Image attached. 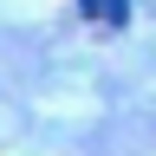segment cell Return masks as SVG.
<instances>
[{
    "instance_id": "obj_1",
    "label": "cell",
    "mask_w": 156,
    "mask_h": 156,
    "mask_svg": "<svg viewBox=\"0 0 156 156\" xmlns=\"http://www.w3.org/2000/svg\"><path fill=\"white\" fill-rule=\"evenodd\" d=\"M78 7H85V20H98V26H124L130 0H78Z\"/></svg>"
}]
</instances>
